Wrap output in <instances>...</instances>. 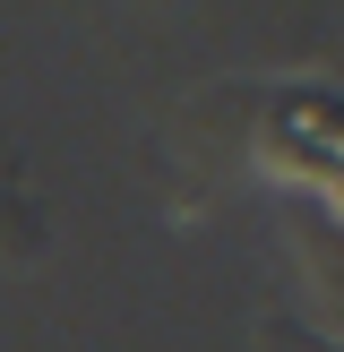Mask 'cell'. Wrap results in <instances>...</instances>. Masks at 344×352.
<instances>
[{
    "mask_svg": "<svg viewBox=\"0 0 344 352\" xmlns=\"http://www.w3.org/2000/svg\"><path fill=\"white\" fill-rule=\"evenodd\" d=\"M0 232H9V241H17V250H26V241H43V232H34V206H26V198H17V189H9V181H0Z\"/></svg>",
    "mask_w": 344,
    "mask_h": 352,
    "instance_id": "obj_1",
    "label": "cell"
}]
</instances>
